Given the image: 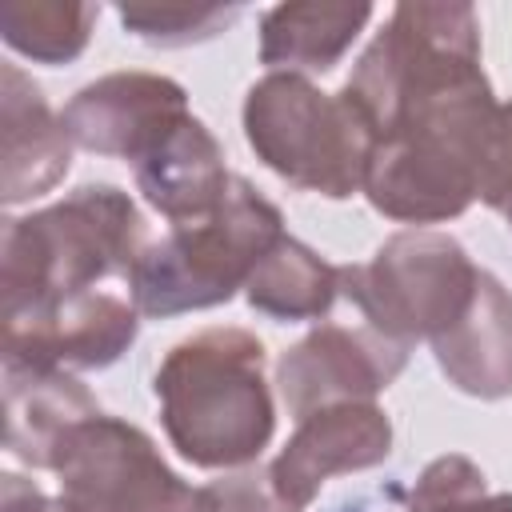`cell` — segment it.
Masks as SVG:
<instances>
[{
  "label": "cell",
  "mask_w": 512,
  "mask_h": 512,
  "mask_svg": "<svg viewBox=\"0 0 512 512\" xmlns=\"http://www.w3.org/2000/svg\"><path fill=\"white\" fill-rule=\"evenodd\" d=\"M244 296L272 320H320L340 296V268L296 236H280L248 276Z\"/></svg>",
  "instance_id": "cell-17"
},
{
  "label": "cell",
  "mask_w": 512,
  "mask_h": 512,
  "mask_svg": "<svg viewBox=\"0 0 512 512\" xmlns=\"http://www.w3.org/2000/svg\"><path fill=\"white\" fill-rule=\"evenodd\" d=\"M440 372L468 396H512V292L480 268L464 316L432 340Z\"/></svg>",
  "instance_id": "cell-15"
},
{
  "label": "cell",
  "mask_w": 512,
  "mask_h": 512,
  "mask_svg": "<svg viewBox=\"0 0 512 512\" xmlns=\"http://www.w3.org/2000/svg\"><path fill=\"white\" fill-rule=\"evenodd\" d=\"M144 248V216L116 184H80L32 216L4 220V320L96 292V284L108 276H128Z\"/></svg>",
  "instance_id": "cell-3"
},
{
  "label": "cell",
  "mask_w": 512,
  "mask_h": 512,
  "mask_svg": "<svg viewBox=\"0 0 512 512\" xmlns=\"http://www.w3.org/2000/svg\"><path fill=\"white\" fill-rule=\"evenodd\" d=\"M368 20V4H276L260 16V64L292 76L328 72Z\"/></svg>",
  "instance_id": "cell-16"
},
{
  "label": "cell",
  "mask_w": 512,
  "mask_h": 512,
  "mask_svg": "<svg viewBox=\"0 0 512 512\" xmlns=\"http://www.w3.org/2000/svg\"><path fill=\"white\" fill-rule=\"evenodd\" d=\"M480 268L448 232L408 228L388 236L368 264L340 268V296L380 336L412 348L436 340L472 304Z\"/></svg>",
  "instance_id": "cell-6"
},
{
  "label": "cell",
  "mask_w": 512,
  "mask_h": 512,
  "mask_svg": "<svg viewBox=\"0 0 512 512\" xmlns=\"http://www.w3.org/2000/svg\"><path fill=\"white\" fill-rule=\"evenodd\" d=\"M340 92L376 136L364 196L380 216L440 224L476 200L496 100L472 4H396Z\"/></svg>",
  "instance_id": "cell-1"
},
{
  "label": "cell",
  "mask_w": 512,
  "mask_h": 512,
  "mask_svg": "<svg viewBox=\"0 0 512 512\" xmlns=\"http://www.w3.org/2000/svg\"><path fill=\"white\" fill-rule=\"evenodd\" d=\"M0 160V196L8 208L52 192L72 164V136L64 120L16 64L0 68Z\"/></svg>",
  "instance_id": "cell-12"
},
{
  "label": "cell",
  "mask_w": 512,
  "mask_h": 512,
  "mask_svg": "<svg viewBox=\"0 0 512 512\" xmlns=\"http://www.w3.org/2000/svg\"><path fill=\"white\" fill-rule=\"evenodd\" d=\"M140 312L112 292H84L4 320V364L108 368L140 332Z\"/></svg>",
  "instance_id": "cell-10"
},
{
  "label": "cell",
  "mask_w": 512,
  "mask_h": 512,
  "mask_svg": "<svg viewBox=\"0 0 512 512\" xmlns=\"http://www.w3.org/2000/svg\"><path fill=\"white\" fill-rule=\"evenodd\" d=\"M408 364V348L368 324H320L276 364L284 408L304 420L332 404H372Z\"/></svg>",
  "instance_id": "cell-8"
},
{
  "label": "cell",
  "mask_w": 512,
  "mask_h": 512,
  "mask_svg": "<svg viewBox=\"0 0 512 512\" xmlns=\"http://www.w3.org/2000/svg\"><path fill=\"white\" fill-rule=\"evenodd\" d=\"M408 512H512V492H488L484 472L468 456H436L412 496Z\"/></svg>",
  "instance_id": "cell-19"
},
{
  "label": "cell",
  "mask_w": 512,
  "mask_h": 512,
  "mask_svg": "<svg viewBox=\"0 0 512 512\" xmlns=\"http://www.w3.org/2000/svg\"><path fill=\"white\" fill-rule=\"evenodd\" d=\"M188 116V92L156 72H108L84 84L60 112L72 144L128 164L144 160Z\"/></svg>",
  "instance_id": "cell-9"
},
{
  "label": "cell",
  "mask_w": 512,
  "mask_h": 512,
  "mask_svg": "<svg viewBox=\"0 0 512 512\" xmlns=\"http://www.w3.org/2000/svg\"><path fill=\"white\" fill-rule=\"evenodd\" d=\"M240 16L236 4H204V8H188V4H124L120 8V24L144 40V44H160V48H184V44H200L220 36L232 20Z\"/></svg>",
  "instance_id": "cell-20"
},
{
  "label": "cell",
  "mask_w": 512,
  "mask_h": 512,
  "mask_svg": "<svg viewBox=\"0 0 512 512\" xmlns=\"http://www.w3.org/2000/svg\"><path fill=\"white\" fill-rule=\"evenodd\" d=\"M392 452V420L376 404H332L296 424L280 456L268 464L280 496L308 508L324 480L384 464Z\"/></svg>",
  "instance_id": "cell-11"
},
{
  "label": "cell",
  "mask_w": 512,
  "mask_h": 512,
  "mask_svg": "<svg viewBox=\"0 0 512 512\" xmlns=\"http://www.w3.org/2000/svg\"><path fill=\"white\" fill-rule=\"evenodd\" d=\"M200 508L204 512H300L280 496L268 464H244V468L224 472L220 480L204 484Z\"/></svg>",
  "instance_id": "cell-21"
},
{
  "label": "cell",
  "mask_w": 512,
  "mask_h": 512,
  "mask_svg": "<svg viewBox=\"0 0 512 512\" xmlns=\"http://www.w3.org/2000/svg\"><path fill=\"white\" fill-rule=\"evenodd\" d=\"M96 4L72 0H4L0 8V36L12 52L40 60V64H68L88 48Z\"/></svg>",
  "instance_id": "cell-18"
},
{
  "label": "cell",
  "mask_w": 512,
  "mask_h": 512,
  "mask_svg": "<svg viewBox=\"0 0 512 512\" xmlns=\"http://www.w3.org/2000/svg\"><path fill=\"white\" fill-rule=\"evenodd\" d=\"M328 512H368V508H360V504H336V508H328Z\"/></svg>",
  "instance_id": "cell-24"
},
{
  "label": "cell",
  "mask_w": 512,
  "mask_h": 512,
  "mask_svg": "<svg viewBox=\"0 0 512 512\" xmlns=\"http://www.w3.org/2000/svg\"><path fill=\"white\" fill-rule=\"evenodd\" d=\"M264 364V344L244 328H204L172 344L152 388L164 432L188 464L244 468L268 448L276 408Z\"/></svg>",
  "instance_id": "cell-2"
},
{
  "label": "cell",
  "mask_w": 512,
  "mask_h": 512,
  "mask_svg": "<svg viewBox=\"0 0 512 512\" xmlns=\"http://www.w3.org/2000/svg\"><path fill=\"white\" fill-rule=\"evenodd\" d=\"M244 136L280 180L328 200L364 192L376 136L344 92H320L308 76L268 72L244 96Z\"/></svg>",
  "instance_id": "cell-5"
},
{
  "label": "cell",
  "mask_w": 512,
  "mask_h": 512,
  "mask_svg": "<svg viewBox=\"0 0 512 512\" xmlns=\"http://www.w3.org/2000/svg\"><path fill=\"white\" fill-rule=\"evenodd\" d=\"M52 472L72 512H204L200 488L184 484L136 424L104 412L64 436Z\"/></svg>",
  "instance_id": "cell-7"
},
{
  "label": "cell",
  "mask_w": 512,
  "mask_h": 512,
  "mask_svg": "<svg viewBox=\"0 0 512 512\" xmlns=\"http://www.w3.org/2000/svg\"><path fill=\"white\" fill-rule=\"evenodd\" d=\"M140 196L168 216L172 224H192L212 216L228 196V168L224 148L208 132L204 120L188 116L180 128H172L144 160L132 164Z\"/></svg>",
  "instance_id": "cell-14"
},
{
  "label": "cell",
  "mask_w": 512,
  "mask_h": 512,
  "mask_svg": "<svg viewBox=\"0 0 512 512\" xmlns=\"http://www.w3.org/2000/svg\"><path fill=\"white\" fill-rule=\"evenodd\" d=\"M0 512H72V508L64 500L44 496L32 480H24L16 472H4L0 476Z\"/></svg>",
  "instance_id": "cell-23"
},
{
  "label": "cell",
  "mask_w": 512,
  "mask_h": 512,
  "mask_svg": "<svg viewBox=\"0 0 512 512\" xmlns=\"http://www.w3.org/2000/svg\"><path fill=\"white\" fill-rule=\"evenodd\" d=\"M476 200H484L492 212H500L512 224V100L496 104V116L488 124Z\"/></svg>",
  "instance_id": "cell-22"
},
{
  "label": "cell",
  "mask_w": 512,
  "mask_h": 512,
  "mask_svg": "<svg viewBox=\"0 0 512 512\" xmlns=\"http://www.w3.org/2000/svg\"><path fill=\"white\" fill-rule=\"evenodd\" d=\"M100 416L96 396L64 368L4 364V448L28 468H52L64 436Z\"/></svg>",
  "instance_id": "cell-13"
},
{
  "label": "cell",
  "mask_w": 512,
  "mask_h": 512,
  "mask_svg": "<svg viewBox=\"0 0 512 512\" xmlns=\"http://www.w3.org/2000/svg\"><path fill=\"white\" fill-rule=\"evenodd\" d=\"M280 236V208L252 188V180L232 176L228 196L212 216L172 224V232L140 252L128 272L132 308L140 316H180L228 304Z\"/></svg>",
  "instance_id": "cell-4"
}]
</instances>
